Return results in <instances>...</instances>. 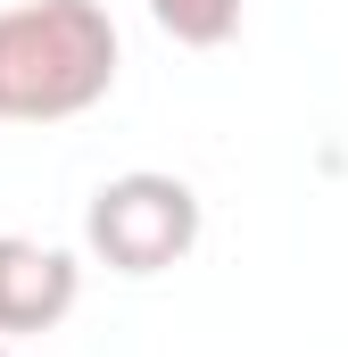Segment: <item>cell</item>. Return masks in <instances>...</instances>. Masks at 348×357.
I'll return each instance as SVG.
<instances>
[{
    "label": "cell",
    "mask_w": 348,
    "mask_h": 357,
    "mask_svg": "<svg viewBox=\"0 0 348 357\" xmlns=\"http://www.w3.org/2000/svg\"><path fill=\"white\" fill-rule=\"evenodd\" d=\"M84 299V266L75 250H50L33 233H0V341H33L58 333Z\"/></svg>",
    "instance_id": "cell-3"
},
{
    "label": "cell",
    "mask_w": 348,
    "mask_h": 357,
    "mask_svg": "<svg viewBox=\"0 0 348 357\" xmlns=\"http://www.w3.org/2000/svg\"><path fill=\"white\" fill-rule=\"evenodd\" d=\"M125 42L100 0L0 8V125H67L116 91Z\"/></svg>",
    "instance_id": "cell-1"
},
{
    "label": "cell",
    "mask_w": 348,
    "mask_h": 357,
    "mask_svg": "<svg viewBox=\"0 0 348 357\" xmlns=\"http://www.w3.org/2000/svg\"><path fill=\"white\" fill-rule=\"evenodd\" d=\"M150 25L182 50H224L241 33V0H150Z\"/></svg>",
    "instance_id": "cell-4"
},
{
    "label": "cell",
    "mask_w": 348,
    "mask_h": 357,
    "mask_svg": "<svg viewBox=\"0 0 348 357\" xmlns=\"http://www.w3.org/2000/svg\"><path fill=\"white\" fill-rule=\"evenodd\" d=\"M0 357H8V349H0Z\"/></svg>",
    "instance_id": "cell-5"
},
{
    "label": "cell",
    "mask_w": 348,
    "mask_h": 357,
    "mask_svg": "<svg viewBox=\"0 0 348 357\" xmlns=\"http://www.w3.org/2000/svg\"><path fill=\"white\" fill-rule=\"evenodd\" d=\"M199 191L182 175H158V167H133V175H108L84 208V250L100 258L108 274H166L199 250Z\"/></svg>",
    "instance_id": "cell-2"
}]
</instances>
